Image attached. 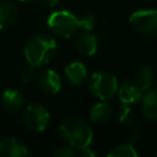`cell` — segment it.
<instances>
[{
    "instance_id": "cell-1",
    "label": "cell",
    "mask_w": 157,
    "mask_h": 157,
    "mask_svg": "<svg viewBox=\"0 0 157 157\" xmlns=\"http://www.w3.org/2000/svg\"><path fill=\"white\" fill-rule=\"evenodd\" d=\"M56 52V42L48 34H36L28 39L25 45V58L27 64L37 67H43L52 61Z\"/></svg>"
},
{
    "instance_id": "cell-2",
    "label": "cell",
    "mask_w": 157,
    "mask_h": 157,
    "mask_svg": "<svg viewBox=\"0 0 157 157\" xmlns=\"http://www.w3.org/2000/svg\"><path fill=\"white\" fill-rule=\"evenodd\" d=\"M60 134L74 148L90 146L93 140V131L90 124L81 118H69L60 125Z\"/></svg>"
},
{
    "instance_id": "cell-3",
    "label": "cell",
    "mask_w": 157,
    "mask_h": 157,
    "mask_svg": "<svg viewBox=\"0 0 157 157\" xmlns=\"http://www.w3.org/2000/svg\"><path fill=\"white\" fill-rule=\"evenodd\" d=\"M48 28L60 38H70L78 29V17L67 10H58L50 13L47 21Z\"/></svg>"
},
{
    "instance_id": "cell-4",
    "label": "cell",
    "mask_w": 157,
    "mask_h": 157,
    "mask_svg": "<svg viewBox=\"0 0 157 157\" xmlns=\"http://www.w3.org/2000/svg\"><path fill=\"white\" fill-rule=\"evenodd\" d=\"M87 87L94 97L101 101H107L118 91V80L110 72L99 71L91 75Z\"/></svg>"
},
{
    "instance_id": "cell-5",
    "label": "cell",
    "mask_w": 157,
    "mask_h": 157,
    "mask_svg": "<svg viewBox=\"0 0 157 157\" xmlns=\"http://www.w3.org/2000/svg\"><path fill=\"white\" fill-rule=\"evenodd\" d=\"M23 124L32 131L39 132L48 128L50 123V114L48 109L38 103L28 104L22 114Z\"/></svg>"
},
{
    "instance_id": "cell-6",
    "label": "cell",
    "mask_w": 157,
    "mask_h": 157,
    "mask_svg": "<svg viewBox=\"0 0 157 157\" xmlns=\"http://www.w3.org/2000/svg\"><path fill=\"white\" fill-rule=\"evenodd\" d=\"M129 23L139 33L157 36V10H137L129 17Z\"/></svg>"
},
{
    "instance_id": "cell-7",
    "label": "cell",
    "mask_w": 157,
    "mask_h": 157,
    "mask_svg": "<svg viewBox=\"0 0 157 157\" xmlns=\"http://www.w3.org/2000/svg\"><path fill=\"white\" fill-rule=\"evenodd\" d=\"M28 155L27 146L15 136L0 139V156L4 157H25Z\"/></svg>"
},
{
    "instance_id": "cell-8",
    "label": "cell",
    "mask_w": 157,
    "mask_h": 157,
    "mask_svg": "<svg viewBox=\"0 0 157 157\" xmlns=\"http://www.w3.org/2000/svg\"><path fill=\"white\" fill-rule=\"evenodd\" d=\"M38 87L42 92L47 94H56L61 88V80L60 76L52 69L43 70L38 75Z\"/></svg>"
},
{
    "instance_id": "cell-9",
    "label": "cell",
    "mask_w": 157,
    "mask_h": 157,
    "mask_svg": "<svg viewBox=\"0 0 157 157\" xmlns=\"http://www.w3.org/2000/svg\"><path fill=\"white\" fill-rule=\"evenodd\" d=\"M142 90L134 80H125L120 86H118L119 99L125 104H135L142 98Z\"/></svg>"
},
{
    "instance_id": "cell-10",
    "label": "cell",
    "mask_w": 157,
    "mask_h": 157,
    "mask_svg": "<svg viewBox=\"0 0 157 157\" xmlns=\"http://www.w3.org/2000/svg\"><path fill=\"white\" fill-rule=\"evenodd\" d=\"M75 43L77 50L86 56H92L98 49V39L92 31H82L78 33Z\"/></svg>"
},
{
    "instance_id": "cell-11",
    "label": "cell",
    "mask_w": 157,
    "mask_h": 157,
    "mask_svg": "<svg viewBox=\"0 0 157 157\" xmlns=\"http://www.w3.org/2000/svg\"><path fill=\"white\" fill-rule=\"evenodd\" d=\"M1 107L7 112H17L25 104L23 94L17 90H6L0 98Z\"/></svg>"
},
{
    "instance_id": "cell-12",
    "label": "cell",
    "mask_w": 157,
    "mask_h": 157,
    "mask_svg": "<svg viewBox=\"0 0 157 157\" xmlns=\"http://www.w3.org/2000/svg\"><path fill=\"white\" fill-rule=\"evenodd\" d=\"M17 15V6L12 0H0V29L13 25Z\"/></svg>"
},
{
    "instance_id": "cell-13",
    "label": "cell",
    "mask_w": 157,
    "mask_h": 157,
    "mask_svg": "<svg viewBox=\"0 0 157 157\" xmlns=\"http://www.w3.org/2000/svg\"><path fill=\"white\" fill-rule=\"evenodd\" d=\"M65 77L71 85L78 86L86 80L87 69L80 61H71L65 67Z\"/></svg>"
},
{
    "instance_id": "cell-14",
    "label": "cell",
    "mask_w": 157,
    "mask_h": 157,
    "mask_svg": "<svg viewBox=\"0 0 157 157\" xmlns=\"http://www.w3.org/2000/svg\"><path fill=\"white\" fill-rule=\"evenodd\" d=\"M142 114L148 120H157V88L147 90L142 96Z\"/></svg>"
},
{
    "instance_id": "cell-15",
    "label": "cell",
    "mask_w": 157,
    "mask_h": 157,
    "mask_svg": "<svg viewBox=\"0 0 157 157\" xmlns=\"http://www.w3.org/2000/svg\"><path fill=\"white\" fill-rule=\"evenodd\" d=\"M112 115V107L108 102L101 101L92 105L90 110V118L96 124H104L110 119Z\"/></svg>"
},
{
    "instance_id": "cell-16",
    "label": "cell",
    "mask_w": 157,
    "mask_h": 157,
    "mask_svg": "<svg viewBox=\"0 0 157 157\" xmlns=\"http://www.w3.org/2000/svg\"><path fill=\"white\" fill-rule=\"evenodd\" d=\"M134 81L139 85V87L142 91L150 90V87L152 86V82H153V72H152V70L146 65L141 66L137 70Z\"/></svg>"
},
{
    "instance_id": "cell-17",
    "label": "cell",
    "mask_w": 157,
    "mask_h": 157,
    "mask_svg": "<svg viewBox=\"0 0 157 157\" xmlns=\"http://www.w3.org/2000/svg\"><path fill=\"white\" fill-rule=\"evenodd\" d=\"M137 151L131 144L118 145L107 153L108 157H137Z\"/></svg>"
},
{
    "instance_id": "cell-18",
    "label": "cell",
    "mask_w": 157,
    "mask_h": 157,
    "mask_svg": "<svg viewBox=\"0 0 157 157\" xmlns=\"http://www.w3.org/2000/svg\"><path fill=\"white\" fill-rule=\"evenodd\" d=\"M117 117H118V120L119 123L121 124H130L134 119V112L132 109L129 107V104H123L118 108V112H117Z\"/></svg>"
},
{
    "instance_id": "cell-19",
    "label": "cell",
    "mask_w": 157,
    "mask_h": 157,
    "mask_svg": "<svg viewBox=\"0 0 157 157\" xmlns=\"http://www.w3.org/2000/svg\"><path fill=\"white\" fill-rule=\"evenodd\" d=\"M78 23L82 31H92L96 26V16L93 13H83L78 17Z\"/></svg>"
},
{
    "instance_id": "cell-20",
    "label": "cell",
    "mask_w": 157,
    "mask_h": 157,
    "mask_svg": "<svg viewBox=\"0 0 157 157\" xmlns=\"http://www.w3.org/2000/svg\"><path fill=\"white\" fill-rule=\"evenodd\" d=\"M77 153L75 148H72L71 146H61L54 151V156L56 157H75Z\"/></svg>"
},
{
    "instance_id": "cell-21",
    "label": "cell",
    "mask_w": 157,
    "mask_h": 157,
    "mask_svg": "<svg viewBox=\"0 0 157 157\" xmlns=\"http://www.w3.org/2000/svg\"><path fill=\"white\" fill-rule=\"evenodd\" d=\"M21 81L23 83H29L34 78V67L28 65L27 67H23L21 71Z\"/></svg>"
},
{
    "instance_id": "cell-22",
    "label": "cell",
    "mask_w": 157,
    "mask_h": 157,
    "mask_svg": "<svg viewBox=\"0 0 157 157\" xmlns=\"http://www.w3.org/2000/svg\"><path fill=\"white\" fill-rule=\"evenodd\" d=\"M76 153H77L78 156H83V157H93V156L96 155L93 151L90 150L88 146H87V147H82V148H77Z\"/></svg>"
},
{
    "instance_id": "cell-23",
    "label": "cell",
    "mask_w": 157,
    "mask_h": 157,
    "mask_svg": "<svg viewBox=\"0 0 157 157\" xmlns=\"http://www.w3.org/2000/svg\"><path fill=\"white\" fill-rule=\"evenodd\" d=\"M43 6H45V7H54V6H56L58 5V2H59V0H38Z\"/></svg>"
},
{
    "instance_id": "cell-24",
    "label": "cell",
    "mask_w": 157,
    "mask_h": 157,
    "mask_svg": "<svg viewBox=\"0 0 157 157\" xmlns=\"http://www.w3.org/2000/svg\"><path fill=\"white\" fill-rule=\"evenodd\" d=\"M18 1H21V2H31L33 0H18Z\"/></svg>"
},
{
    "instance_id": "cell-25",
    "label": "cell",
    "mask_w": 157,
    "mask_h": 157,
    "mask_svg": "<svg viewBox=\"0 0 157 157\" xmlns=\"http://www.w3.org/2000/svg\"><path fill=\"white\" fill-rule=\"evenodd\" d=\"M155 156H156V157H157V151H156V153H155Z\"/></svg>"
}]
</instances>
